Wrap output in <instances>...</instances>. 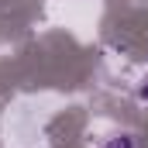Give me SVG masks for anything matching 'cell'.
<instances>
[{
  "instance_id": "cell-1",
  "label": "cell",
  "mask_w": 148,
  "mask_h": 148,
  "mask_svg": "<svg viewBox=\"0 0 148 148\" xmlns=\"http://www.w3.org/2000/svg\"><path fill=\"white\" fill-rule=\"evenodd\" d=\"M103 148H134V138H131V134H117V138H110Z\"/></svg>"
},
{
  "instance_id": "cell-2",
  "label": "cell",
  "mask_w": 148,
  "mask_h": 148,
  "mask_svg": "<svg viewBox=\"0 0 148 148\" xmlns=\"http://www.w3.org/2000/svg\"><path fill=\"white\" fill-rule=\"evenodd\" d=\"M138 97H141V100H145V103H148V83H145V86H141V90H138Z\"/></svg>"
}]
</instances>
